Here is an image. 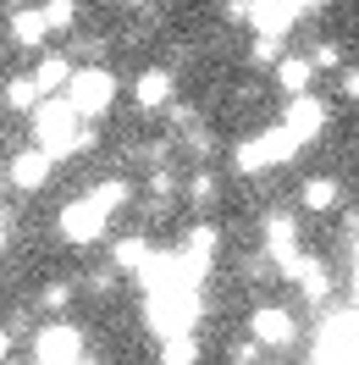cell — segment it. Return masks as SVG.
<instances>
[{
	"label": "cell",
	"mask_w": 359,
	"mask_h": 365,
	"mask_svg": "<svg viewBox=\"0 0 359 365\" xmlns=\"http://www.w3.org/2000/svg\"><path fill=\"white\" fill-rule=\"evenodd\" d=\"M160 354H166L172 365H188V360H199V349L188 343V332H182V338H166V349H160Z\"/></svg>",
	"instance_id": "cell-20"
},
{
	"label": "cell",
	"mask_w": 359,
	"mask_h": 365,
	"mask_svg": "<svg viewBox=\"0 0 359 365\" xmlns=\"http://www.w3.org/2000/svg\"><path fill=\"white\" fill-rule=\"evenodd\" d=\"M210 194H216V178H194V188H188V200H194V205H204V200H210Z\"/></svg>",
	"instance_id": "cell-23"
},
{
	"label": "cell",
	"mask_w": 359,
	"mask_h": 365,
	"mask_svg": "<svg viewBox=\"0 0 359 365\" xmlns=\"http://www.w3.org/2000/svg\"><path fill=\"white\" fill-rule=\"evenodd\" d=\"M78 23V0H50L45 6V28H72Z\"/></svg>",
	"instance_id": "cell-19"
},
{
	"label": "cell",
	"mask_w": 359,
	"mask_h": 365,
	"mask_svg": "<svg viewBox=\"0 0 359 365\" xmlns=\"http://www.w3.org/2000/svg\"><path fill=\"white\" fill-rule=\"evenodd\" d=\"M45 34H50L45 11H17V17H11V39H17V45H39Z\"/></svg>",
	"instance_id": "cell-15"
},
{
	"label": "cell",
	"mask_w": 359,
	"mask_h": 365,
	"mask_svg": "<svg viewBox=\"0 0 359 365\" xmlns=\"http://www.w3.org/2000/svg\"><path fill=\"white\" fill-rule=\"evenodd\" d=\"M343 94H354V100H359V67L343 72Z\"/></svg>",
	"instance_id": "cell-26"
},
{
	"label": "cell",
	"mask_w": 359,
	"mask_h": 365,
	"mask_svg": "<svg viewBox=\"0 0 359 365\" xmlns=\"http://www.w3.org/2000/svg\"><path fill=\"white\" fill-rule=\"evenodd\" d=\"M33 133H39V150H50V155H78V150H89V133L78 128V111H72L67 100H45V94H39V106H33Z\"/></svg>",
	"instance_id": "cell-1"
},
{
	"label": "cell",
	"mask_w": 359,
	"mask_h": 365,
	"mask_svg": "<svg viewBox=\"0 0 359 365\" xmlns=\"http://www.w3.org/2000/svg\"><path fill=\"white\" fill-rule=\"evenodd\" d=\"M67 78H72V67L61 61V56H50L45 67L33 72V83H39V94H56V89H67Z\"/></svg>",
	"instance_id": "cell-16"
},
{
	"label": "cell",
	"mask_w": 359,
	"mask_h": 365,
	"mask_svg": "<svg viewBox=\"0 0 359 365\" xmlns=\"http://www.w3.org/2000/svg\"><path fill=\"white\" fill-rule=\"evenodd\" d=\"M337 61H343V50H337V45H321L310 56V67H337Z\"/></svg>",
	"instance_id": "cell-25"
},
{
	"label": "cell",
	"mask_w": 359,
	"mask_h": 365,
	"mask_svg": "<svg viewBox=\"0 0 359 365\" xmlns=\"http://www.w3.org/2000/svg\"><path fill=\"white\" fill-rule=\"evenodd\" d=\"M138 106H144V111H155V106H166V100H172V72L166 67H150L144 72V78H138Z\"/></svg>",
	"instance_id": "cell-12"
},
{
	"label": "cell",
	"mask_w": 359,
	"mask_h": 365,
	"mask_svg": "<svg viewBox=\"0 0 359 365\" xmlns=\"http://www.w3.org/2000/svg\"><path fill=\"white\" fill-rule=\"evenodd\" d=\"M310 78H315L310 56H288V61L276 67V83H282L288 94H304V89H310Z\"/></svg>",
	"instance_id": "cell-14"
},
{
	"label": "cell",
	"mask_w": 359,
	"mask_h": 365,
	"mask_svg": "<svg viewBox=\"0 0 359 365\" xmlns=\"http://www.w3.org/2000/svg\"><path fill=\"white\" fill-rule=\"evenodd\" d=\"M33 360H45V365H67V360H83V332L78 327H45L39 338H33Z\"/></svg>",
	"instance_id": "cell-6"
},
{
	"label": "cell",
	"mask_w": 359,
	"mask_h": 365,
	"mask_svg": "<svg viewBox=\"0 0 359 365\" xmlns=\"http://www.w3.org/2000/svg\"><path fill=\"white\" fill-rule=\"evenodd\" d=\"M50 150H39V144H33V150H23V155L11 160V182H17V188H23V194H33V188H45L50 182Z\"/></svg>",
	"instance_id": "cell-10"
},
{
	"label": "cell",
	"mask_w": 359,
	"mask_h": 365,
	"mask_svg": "<svg viewBox=\"0 0 359 365\" xmlns=\"http://www.w3.org/2000/svg\"><path fill=\"white\" fill-rule=\"evenodd\" d=\"M216 244H222V232H216V227H194V232H188V250L204 255V260L216 255Z\"/></svg>",
	"instance_id": "cell-21"
},
{
	"label": "cell",
	"mask_w": 359,
	"mask_h": 365,
	"mask_svg": "<svg viewBox=\"0 0 359 365\" xmlns=\"http://www.w3.org/2000/svg\"><path fill=\"white\" fill-rule=\"evenodd\" d=\"M11 6H28V0H11Z\"/></svg>",
	"instance_id": "cell-29"
},
{
	"label": "cell",
	"mask_w": 359,
	"mask_h": 365,
	"mask_svg": "<svg viewBox=\"0 0 359 365\" xmlns=\"http://www.w3.org/2000/svg\"><path fill=\"white\" fill-rule=\"evenodd\" d=\"M337 200H343V182L337 178H310L304 188H298V205L304 210H332Z\"/></svg>",
	"instance_id": "cell-13"
},
{
	"label": "cell",
	"mask_w": 359,
	"mask_h": 365,
	"mask_svg": "<svg viewBox=\"0 0 359 365\" xmlns=\"http://www.w3.org/2000/svg\"><path fill=\"white\" fill-rule=\"evenodd\" d=\"M282 272H288L293 282L304 288V299H315V304H321V299L332 294V277H326V266H321L315 255H298V250H293L288 260H282Z\"/></svg>",
	"instance_id": "cell-8"
},
{
	"label": "cell",
	"mask_w": 359,
	"mask_h": 365,
	"mask_svg": "<svg viewBox=\"0 0 359 365\" xmlns=\"http://www.w3.org/2000/svg\"><path fill=\"white\" fill-rule=\"evenodd\" d=\"M249 23L260 34H288L298 23V6L293 0H249Z\"/></svg>",
	"instance_id": "cell-9"
},
{
	"label": "cell",
	"mask_w": 359,
	"mask_h": 365,
	"mask_svg": "<svg viewBox=\"0 0 359 365\" xmlns=\"http://www.w3.org/2000/svg\"><path fill=\"white\" fill-rule=\"evenodd\" d=\"M0 354H6V332H0Z\"/></svg>",
	"instance_id": "cell-28"
},
{
	"label": "cell",
	"mask_w": 359,
	"mask_h": 365,
	"mask_svg": "<svg viewBox=\"0 0 359 365\" xmlns=\"http://www.w3.org/2000/svg\"><path fill=\"white\" fill-rule=\"evenodd\" d=\"M116 100V78L105 67H78L67 78V106L78 111V122H100Z\"/></svg>",
	"instance_id": "cell-3"
},
{
	"label": "cell",
	"mask_w": 359,
	"mask_h": 365,
	"mask_svg": "<svg viewBox=\"0 0 359 365\" xmlns=\"http://www.w3.org/2000/svg\"><path fill=\"white\" fill-rule=\"evenodd\" d=\"M282 128H288L298 144H310V138L326 128V106H321V100H310V94H293V100H288V116H282Z\"/></svg>",
	"instance_id": "cell-7"
},
{
	"label": "cell",
	"mask_w": 359,
	"mask_h": 365,
	"mask_svg": "<svg viewBox=\"0 0 359 365\" xmlns=\"http://www.w3.org/2000/svg\"><path fill=\"white\" fill-rule=\"evenodd\" d=\"M6 100H11V111H33V106H39V83H33V78H11Z\"/></svg>",
	"instance_id": "cell-17"
},
{
	"label": "cell",
	"mask_w": 359,
	"mask_h": 365,
	"mask_svg": "<svg viewBox=\"0 0 359 365\" xmlns=\"http://www.w3.org/2000/svg\"><path fill=\"white\" fill-rule=\"evenodd\" d=\"M293 150H298V138H293L288 128H271V133L238 144V172H266V166H282Z\"/></svg>",
	"instance_id": "cell-4"
},
{
	"label": "cell",
	"mask_w": 359,
	"mask_h": 365,
	"mask_svg": "<svg viewBox=\"0 0 359 365\" xmlns=\"http://www.w3.org/2000/svg\"><path fill=\"white\" fill-rule=\"evenodd\" d=\"M39 299H45L50 310H61V304H67V299H72V288H67V282H50V288H45V294H39Z\"/></svg>",
	"instance_id": "cell-24"
},
{
	"label": "cell",
	"mask_w": 359,
	"mask_h": 365,
	"mask_svg": "<svg viewBox=\"0 0 359 365\" xmlns=\"http://www.w3.org/2000/svg\"><path fill=\"white\" fill-rule=\"evenodd\" d=\"M249 332H254L260 343H271V349H282V343H293V316L276 310V304H266V310L249 316Z\"/></svg>",
	"instance_id": "cell-11"
},
{
	"label": "cell",
	"mask_w": 359,
	"mask_h": 365,
	"mask_svg": "<svg viewBox=\"0 0 359 365\" xmlns=\"http://www.w3.org/2000/svg\"><path fill=\"white\" fill-rule=\"evenodd\" d=\"M94 200H100V205H105V210L128 205V182H100V188H94Z\"/></svg>",
	"instance_id": "cell-22"
},
{
	"label": "cell",
	"mask_w": 359,
	"mask_h": 365,
	"mask_svg": "<svg viewBox=\"0 0 359 365\" xmlns=\"http://www.w3.org/2000/svg\"><path fill=\"white\" fill-rule=\"evenodd\" d=\"M105 216H111V210L100 205L94 194H83V200H72V205L61 210V238L83 250V244H94V238L105 232Z\"/></svg>",
	"instance_id": "cell-5"
},
{
	"label": "cell",
	"mask_w": 359,
	"mask_h": 365,
	"mask_svg": "<svg viewBox=\"0 0 359 365\" xmlns=\"http://www.w3.org/2000/svg\"><path fill=\"white\" fill-rule=\"evenodd\" d=\"M150 327L155 338H182L194 321H199V294L194 288H150Z\"/></svg>",
	"instance_id": "cell-2"
},
{
	"label": "cell",
	"mask_w": 359,
	"mask_h": 365,
	"mask_svg": "<svg viewBox=\"0 0 359 365\" xmlns=\"http://www.w3.org/2000/svg\"><path fill=\"white\" fill-rule=\"evenodd\" d=\"M293 6H298V11H315V6H326V0H293Z\"/></svg>",
	"instance_id": "cell-27"
},
{
	"label": "cell",
	"mask_w": 359,
	"mask_h": 365,
	"mask_svg": "<svg viewBox=\"0 0 359 365\" xmlns=\"http://www.w3.org/2000/svg\"><path fill=\"white\" fill-rule=\"evenodd\" d=\"M144 260H150V244H144V238H122V244H116V266H122V272H138Z\"/></svg>",
	"instance_id": "cell-18"
},
{
	"label": "cell",
	"mask_w": 359,
	"mask_h": 365,
	"mask_svg": "<svg viewBox=\"0 0 359 365\" xmlns=\"http://www.w3.org/2000/svg\"><path fill=\"white\" fill-rule=\"evenodd\" d=\"M128 6H133V0H128Z\"/></svg>",
	"instance_id": "cell-30"
}]
</instances>
